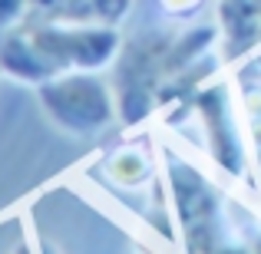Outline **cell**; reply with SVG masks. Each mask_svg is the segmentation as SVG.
Here are the masks:
<instances>
[{"instance_id": "cell-5", "label": "cell", "mask_w": 261, "mask_h": 254, "mask_svg": "<svg viewBox=\"0 0 261 254\" xmlns=\"http://www.w3.org/2000/svg\"><path fill=\"white\" fill-rule=\"evenodd\" d=\"M133 10V0H30L33 20L50 23H109L119 26Z\"/></svg>"}, {"instance_id": "cell-1", "label": "cell", "mask_w": 261, "mask_h": 254, "mask_svg": "<svg viewBox=\"0 0 261 254\" xmlns=\"http://www.w3.org/2000/svg\"><path fill=\"white\" fill-rule=\"evenodd\" d=\"M46 119L70 139H93L113 126L119 102L93 70H73L37 86Z\"/></svg>"}, {"instance_id": "cell-8", "label": "cell", "mask_w": 261, "mask_h": 254, "mask_svg": "<svg viewBox=\"0 0 261 254\" xmlns=\"http://www.w3.org/2000/svg\"><path fill=\"white\" fill-rule=\"evenodd\" d=\"M13 254H30V244H17V251Z\"/></svg>"}, {"instance_id": "cell-6", "label": "cell", "mask_w": 261, "mask_h": 254, "mask_svg": "<svg viewBox=\"0 0 261 254\" xmlns=\"http://www.w3.org/2000/svg\"><path fill=\"white\" fill-rule=\"evenodd\" d=\"M106 175L113 178L119 188H139L142 182L152 178V159L146 149L139 146H119L106 159Z\"/></svg>"}, {"instance_id": "cell-9", "label": "cell", "mask_w": 261, "mask_h": 254, "mask_svg": "<svg viewBox=\"0 0 261 254\" xmlns=\"http://www.w3.org/2000/svg\"><path fill=\"white\" fill-rule=\"evenodd\" d=\"M46 254H57V251H53V248H46Z\"/></svg>"}, {"instance_id": "cell-7", "label": "cell", "mask_w": 261, "mask_h": 254, "mask_svg": "<svg viewBox=\"0 0 261 254\" xmlns=\"http://www.w3.org/2000/svg\"><path fill=\"white\" fill-rule=\"evenodd\" d=\"M159 7L172 20H189V17H195V13L205 7V0H159Z\"/></svg>"}, {"instance_id": "cell-3", "label": "cell", "mask_w": 261, "mask_h": 254, "mask_svg": "<svg viewBox=\"0 0 261 254\" xmlns=\"http://www.w3.org/2000/svg\"><path fill=\"white\" fill-rule=\"evenodd\" d=\"M192 106H195L205 119L215 162L228 172V175H242L245 172V149H242V139H238L235 119H231L228 99H225V86H205L202 93L192 99Z\"/></svg>"}, {"instance_id": "cell-4", "label": "cell", "mask_w": 261, "mask_h": 254, "mask_svg": "<svg viewBox=\"0 0 261 254\" xmlns=\"http://www.w3.org/2000/svg\"><path fill=\"white\" fill-rule=\"evenodd\" d=\"M0 73L27 86H43L46 79L57 76V70L46 63V57L40 53L23 23L0 33Z\"/></svg>"}, {"instance_id": "cell-2", "label": "cell", "mask_w": 261, "mask_h": 254, "mask_svg": "<svg viewBox=\"0 0 261 254\" xmlns=\"http://www.w3.org/2000/svg\"><path fill=\"white\" fill-rule=\"evenodd\" d=\"M23 26L46 57V63L57 70V76L73 70L99 73L122 53L119 26L109 23H50V20L27 17Z\"/></svg>"}]
</instances>
